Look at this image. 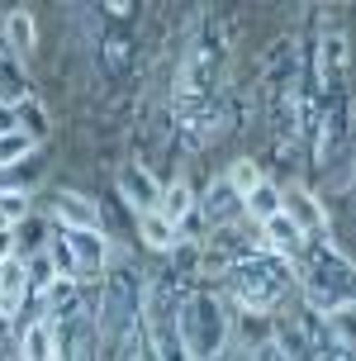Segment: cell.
Masks as SVG:
<instances>
[{"mask_svg": "<svg viewBox=\"0 0 356 361\" xmlns=\"http://www.w3.org/2000/svg\"><path fill=\"white\" fill-rule=\"evenodd\" d=\"M100 15L109 19L105 29H95L100 76H105V81H124V76L133 72V53H138V43H133V34H128V29H119V24H114V15H109V10H100Z\"/></svg>", "mask_w": 356, "mask_h": 361, "instance_id": "8", "label": "cell"}, {"mask_svg": "<svg viewBox=\"0 0 356 361\" xmlns=\"http://www.w3.org/2000/svg\"><path fill=\"white\" fill-rule=\"evenodd\" d=\"M262 180H266V166L257 162V157H233L228 171H223V185H228V190H233L238 200H247L252 190L262 185Z\"/></svg>", "mask_w": 356, "mask_h": 361, "instance_id": "21", "label": "cell"}, {"mask_svg": "<svg viewBox=\"0 0 356 361\" xmlns=\"http://www.w3.org/2000/svg\"><path fill=\"white\" fill-rule=\"evenodd\" d=\"M257 243H262L271 257H281V262H300V252L309 247V233H304L300 224H295V219L281 209V214H271L266 224H262Z\"/></svg>", "mask_w": 356, "mask_h": 361, "instance_id": "10", "label": "cell"}, {"mask_svg": "<svg viewBox=\"0 0 356 361\" xmlns=\"http://www.w3.org/2000/svg\"><path fill=\"white\" fill-rule=\"evenodd\" d=\"M10 257H19V238L15 228H0V262H10Z\"/></svg>", "mask_w": 356, "mask_h": 361, "instance_id": "26", "label": "cell"}, {"mask_svg": "<svg viewBox=\"0 0 356 361\" xmlns=\"http://www.w3.org/2000/svg\"><path fill=\"white\" fill-rule=\"evenodd\" d=\"M285 214L300 224L309 238H328V204H323L309 185H295V190H285Z\"/></svg>", "mask_w": 356, "mask_h": 361, "instance_id": "12", "label": "cell"}, {"mask_svg": "<svg viewBox=\"0 0 356 361\" xmlns=\"http://www.w3.org/2000/svg\"><path fill=\"white\" fill-rule=\"evenodd\" d=\"M114 185H119V200L133 209V219L152 214V209L161 204V176L147 162H124L119 176H114Z\"/></svg>", "mask_w": 356, "mask_h": 361, "instance_id": "9", "label": "cell"}, {"mask_svg": "<svg viewBox=\"0 0 356 361\" xmlns=\"http://www.w3.org/2000/svg\"><path fill=\"white\" fill-rule=\"evenodd\" d=\"M0 38H5V48L15 62H29L38 53V19L34 10H10V15L0 19Z\"/></svg>", "mask_w": 356, "mask_h": 361, "instance_id": "13", "label": "cell"}, {"mask_svg": "<svg viewBox=\"0 0 356 361\" xmlns=\"http://www.w3.org/2000/svg\"><path fill=\"white\" fill-rule=\"evenodd\" d=\"M200 209V195H195V185H190V176H171V180H161V204H157V214L161 219H171V224H185V219Z\"/></svg>", "mask_w": 356, "mask_h": 361, "instance_id": "15", "label": "cell"}, {"mask_svg": "<svg viewBox=\"0 0 356 361\" xmlns=\"http://www.w3.org/2000/svg\"><path fill=\"white\" fill-rule=\"evenodd\" d=\"M295 281H300L304 309H314L319 319L333 309H356V262L333 238H309L300 267H295Z\"/></svg>", "mask_w": 356, "mask_h": 361, "instance_id": "3", "label": "cell"}, {"mask_svg": "<svg viewBox=\"0 0 356 361\" xmlns=\"http://www.w3.org/2000/svg\"><path fill=\"white\" fill-rule=\"evenodd\" d=\"M252 357H257V361H290L281 352V343H276V338H271V343H262V347H252Z\"/></svg>", "mask_w": 356, "mask_h": 361, "instance_id": "25", "label": "cell"}, {"mask_svg": "<svg viewBox=\"0 0 356 361\" xmlns=\"http://www.w3.org/2000/svg\"><path fill=\"white\" fill-rule=\"evenodd\" d=\"M19 361H53V324L38 314L19 333Z\"/></svg>", "mask_w": 356, "mask_h": 361, "instance_id": "18", "label": "cell"}, {"mask_svg": "<svg viewBox=\"0 0 356 361\" xmlns=\"http://www.w3.org/2000/svg\"><path fill=\"white\" fill-rule=\"evenodd\" d=\"M176 333L190 361H214L233 347L228 305L219 290H185L176 305Z\"/></svg>", "mask_w": 356, "mask_h": 361, "instance_id": "5", "label": "cell"}, {"mask_svg": "<svg viewBox=\"0 0 356 361\" xmlns=\"http://www.w3.org/2000/svg\"><path fill=\"white\" fill-rule=\"evenodd\" d=\"M15 128H19V133H29L34 143H43V138L53 133V119H48V105H43L38 95H19V100H15Z\"/></svg>", "mask_w": 356, "mask_h": 361, "instance_id": "17", "label": "cell"}, {"mask_svg": "<svg viewBox=\"0 0 356 361\" xmlns=\"http://www.w3.org/2000/svg\"><path fill=\"white\" fill-rule=\"evenodd\" d=\"M53 228H57V224H53V219H24V224H19V228H15V238H19V257H34V247H38V252H43V247H53Z\"/></svg>", "mask_w": 356, "mask_h": 361, "instance_id": "23", "label": "cell"}, {"mask_svg": "<svg viewBox=\"0 0 356 361\" xmlns=\"http://www.w3.org/2000/svg\"><path fill=\"white\" fill-rule=\"evenodd\" d=\"M228 19L214 10H195L185 24V48L176 62V81H171V119L185 133L209 138L219 119V90H223V72H228Z\"/></svg>", "mask_w": 356, "mask_h": 361, "instance_id": "1", "label": "cell"}, {"mask_svg": "<svg viewBox=\"0 0 356 361\" xmlns=\"http://www.w3.org/2000/svg\"><path fill=\"white\" fill-rule=\"evenodd\" d=\"M281 209H285V190H281V185H276L271 176L262 180V185H257V190H252L247 200H243V214H247L252 224H257V228H262V224H266L271 214H281Z\"/></svg>", "mask_w": 356, "mask_h": 361, "instance_id": "19", "label": "cell"}, {"mask_svg": "<svg viewBox=\"0 0 356 361\" xmlns=\"http://www.w3.org/2000/svg\"><path fill=\"white\" fill-rule=\"evenodd\" d=\"M57 243L67 247L71 267H76V286L81 281H105L114 267L119 243H109L105 228H57Z\"/></svg>", "mask_w": 356, "mask_h": 361, "instance_id": "7", "label": "cell"}, {"mask_svg": "<svg viewBox=\"0 0 356 361\" xmlns=\"http://www.w3.org/2000/svg\"><path fill=\"white\" fill-rule=\"evenodd\" d=\"M34 138H29V133H5V138H0V171H10V166H24L29 162V157H34Z\"/></svg>", "mask_w": 356, "mask_h": 361, "instance_id": "24", "label": "cell"}, {"mask_svg": "<svg viewBox=\"0 0 356 361\" xmlns=\"http://www.w3.org/2000/svg\"><path fill=\"white\" fill-rule=\"evenodd\" d=\"M0 324H5V314H0Z\"/></svg>", "mask_w": 356, "mask_h": 361, "instance_id": "28", "label": "cell"}, {"mask_svg": "<svg viewBox=\"0 0 356 361\" xmlns=\"http://www.w3.org/2000/svg\"><path fill=\"white\" fill-rule=\"evenodd\" d=\"M290 295H300V281H295V262H281L271 257L262 243L243 252L223 271V300L233 309H252V314H271L281 319V309L290 305Z\"/></svg>", "mask_w": 356, "mask_h": 361, "instance_id": "2", "label": "cell"}, {"mask_svg": "<svg viewBox=\"0 0 356 361\" xmlns=\"http://www.w3.org/2000/svg\"><path fill=\"white\" fill-rule=\"evenodd\" d=\"M238 209H243V200H238L228 185H223V176H214L209 185L200 190V219H204L209 228H223V224H228Z\"/></svg>", "mask_w": 356, "mask_h": 361, "instance_id": "16", "label": "cell"}, {"mask_svg": "<svg viewBox=\"0 0 356 361\" xmlns=\"http://www.w3.org/2000/svg\"><path fill=\"white\" fill-rule=\"evenodd\" d=\"M24 300H29V262L10 257V262H0V314H5V324L24 309Z\"/></svg>", "mask_w": 356, "mask_h": 361, "instance_id": "14", "label": "cell"}, {"mask_svg": "<svg viewBox=\"0 0 356 361\" xmlns=\"http://www.w3.org/2000/svg\"><path fill=\"white\" fill-rule=\"evenodd\" d=\"M48 219L57 228H100V204L81 190H53L48 195Z\"/></svg>", "mask_w": 356, "mask_h": 361, "instance_id": "11", "label": "cell"}, {"mask_svg": "<svg viewBox=\"0 0 356 361\" xmlns=\"http://www.w3.org/2000/svg\"><path fill=\"white\" fill-rule=\"evenodd\" d=\"M138 238L147 243V247H152V252H161V257H171V252H176V243H180L176 224H171V219H161L157 209L138 219Z\"/></svg>", "mask_w": 356, "mask_h": 361, "instance_id": "20", "label": "cell"}, {"mask_svg": "<svg viewBox=\"0 0 356 361\" xmlns=\"http://www.w3.org/2000/svg\"><path fill=\"white\" fill-rule=\"evenodd\" d=\"M15 133V100H0V138Z\"/></svg>", "mask_w": 356, "mask_h": 361, "instance_id": "27", "label": "cell"}, {"mask_svg": "<svg viewBox=\"0 0 356 361\" xmlns=\"http://www.w3.org/2000/svg\"><path fill=\"white\" fill-rule=\"evenodd\" d=\"M142 295H147V276L124 252H114V271L105 276V295L95 305V343L105 361L119 357L128 333L142 324Z\"/></svg>", "mask_w": 356, "mask_h": 361, "instance_id": "4", "label": "cell"}, {"mask_svg": "<svg viewBox=\"0 0 356 361\" xmlns=\"http://www.w3.org/2000/svg\"><path fill=\"white\" fill-rule=\"evenodd\" d=\"M309 76L319 95H338V90H352V38L347 29H323L314 38V57H309Z\"/></svg>", "mask_w": 356, "mask_h": 361, "instance_id": "6", "label": "cell"}, {"mask_svg": "<svg viewBox=\"0 0 356 361\" xmlns=\"http://www.w3.org/2000/svg\"><path fill=\"white\" fill-rule=\"evenodd\" d=\"M24 219H34V200L19 185H0V228H19Z\"/></svg>", "mask_w": 356, "mask_h": 361, "instance_id": "22", "label": "cell"}]
</instances>
